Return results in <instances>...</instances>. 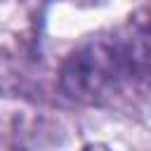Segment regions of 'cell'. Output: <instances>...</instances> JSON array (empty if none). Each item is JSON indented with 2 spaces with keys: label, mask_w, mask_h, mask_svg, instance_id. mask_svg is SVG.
Segmentation results:
<instances>
[{
  "label": "cell",
  "mask_w": 151,
  "mask_h": 151,
  "mask_svg": "<svg viewBox=\"0 0 151 151\" xmlns=\"http://www.w3.org/2000/svg\"><path fill=\"white\" fill-rule=\"evenodd\" d=\"M134 71L144 76V80L151 85V31L144 35L142 45L134 50Z\"/></svg>",
  "instance_id": "7a4b0ae2"
},
{
  "label": "cell",
  "mask_w": 151,
  "mask_h": 151,
  "mask_svg": "<svg viewBox=\"0 0 151 151\" xmlns=\"http://www.w3.org/2000/svg\"><path fill=\"white\" fill-rule=\"evenodd\" d=\"M83 151H111V149L104 146V144H90V146H85Z\"/></svg>",
  "instance_id": "3957f363"
},
{
  "label": "cell",
  "mask_w": 151,
  "mask_h": 151,
  "mask_svg": "<svg viewBox=\"0 0 151 151\" xmlns=\"http://www.w3.org/2000/svg\"><path fill=\"white\" fill-rule=\"evenodd\" d=\"M134 73V47L116 35L90 38L59 68L61 92L78 104H104Z\"/></svg>",
  "instance_id": "6da1fadb"
}]
</instances>
